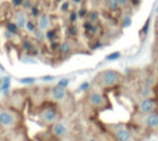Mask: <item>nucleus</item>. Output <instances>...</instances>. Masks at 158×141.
<instances>
[{"instance_id": "obj_1", "label": "nucleus", "mask_w": 158, "mask_h": 141, "mask_svg": "<svg viewBox=\"0 0 158 141\" xmlns=\"http://www.w3.org/2000/svg\"><path fill=\"white\" fill-rule=\"evenodd\" d=\"M23 125V114L21 111L8 105L0 106V130L16 131Z\"/></svg>"}, {"instance_id": "obj_2", "label": "nucleus", "mask_w": 158, "mask_h": 141, "mask_svg": "<svg viewBox=\"0 0 158 141\" xmlns=\"http://www.w3.org/2000/svg\"><path fill=\"white\" fill-rule=\"evenodd\" d=\"M37 117L41 124L46 126H50L56 122L61 121L62 114L56 103L47 101L38 106Z\"/></svg>"}, {"instance_id": "obj_3", "label": "nucleus", "mask_w": 158, "mask_h": 141, "mask_svg": "<svg viewBox=\"0 0 158 141\" xmlns=\"http://www.w3.org/2000/svg\"><path fill=\"white\" fill-rule=\"evenodd\" d=\"M123 80V76L118 70H101L97 76H95L94 82L99 87L104 90H110L115 87L121 85Z\"/></svg>"}, {"instance_id": "obj_4", "label": "nucleus", "mask_w": 158, "mask_h": 141, "mask_svg": "<svg viewBox=\"0 0 158 141\" xmlns=\"http://www.w3.org/2000/svg\"><path fill=\"white\" fill-rule=\"evenodd\" d=\"M106 128L115 141H136L132 130L125 124H108Z\"/></svg>"}, {"instance_id": "obj_5", "label": "nucleus", "mask_w": 158, "mask_h": 141, "mask_svg": "<svg viewBox=\"0 0 158 141\" xmlns=\"http://www.w3.org/2000/svg\"><path fill=\"white\" fill-rule=\"evenodd\" d=\"M133 125L139 127L145 128L148 130H157L158 129V112H153L149 114H141L135 112L132 117Z\"/></svg>"}, {"instance_id": "obj_6", "label": "nucleus", "mask_w": 158, "mask_h": 141, "mask_svg": "<svg viewBox=\"0 0 158 141\" xmlns=\"http://www.w3.org/2000/svg\"><path fill=\"white\" fill-rule=\"evenodd\" d=\"M87 103L94 111H104L110 105L108 98L100 91H91L90 93H88Z\"/></svg>"}, {"instance_id": "obj_7", "label": "nucleus", "mask_w": 158, "mask_h": 141, "mask_svg": "<svg viewBox=\"0 0 158 141\" xmlns=\"http://www.w3.org/2000/svg\"><path fill=\"white\" fill-rule=\"evenodd\" d=\"M49 132L56 140H64L69 136V126L61 119L49 126Z\"/></svg>"}, {"instance_id": "obj_8", "label": "nucleus", "mask_w": 158, "mask_h": 141, "mask_svg": "<svg viewBox=\"0 0 158 141\" xmlns=\"http://www.w3.org/2000/svg\"><path fill=\"white\" fill-rule=\"evenodd\" d=\"M158 110V101L155 98H143L138 103L136 112L141 114H149V113L157 112Z\"/></svg>"}, {"instance_id": "obj_9", "label": "nucleus", "mask_w": 158, "mask_h": 141, "mask_svg": "<svg viewBox=\"0 0 158 141\" xmlns=\"http://www.w3.org/2000/svg\"><path fill=\"white\" fill-rule=\"evenodd\" d=\"M46 97H48V101L53 102V103H60V102L65 101V99L67 98V92H66V89L53 86L47 90Z\"/></svg>"}, {"instance_id": "obj_10", "label": "nucleus", "mask_w": 158, "mask_h": 141, "mask_svg": "<svg viewBox=\"0 0 158 141\" xmlns=\"http://www.w3.org/2000/svg\"><path fill=\"white\" fill-rule=\"evenodd\" d=\"M8 103H9V104H7L8 106L22 112L23 105H24V103H25L24 96H23V93H21L20 91H14L13 93H11V95L9 96Z\"/></svg>"}, {"instance_id": "obj_11", "label": "nucleus", "mask_w": 158, "mask_h": 141, "mask_svg": "<svg viewBox=\"0 0 158 141\" xmlns=\"http://www.w3.org/2000/svg\"><path fill=\"white\" fill-rule=\"evenodd\" d=\"M28 14L25 10L23 9H16L13 13V22L18 25L19 28L22 31L25 28V25H26L27 21H28Z\"/></svg>"}, {"instance_id": "obj_12", "label": "nucleus", "mask_w": 158, "mask_h": 141, "mask_svg": "<svg viewBox=\"0 0 158 141\" xmlns=\"http://www.w3.org/2000/svg\"><path fill=\"white\" fill-rule=\"evenodd\" d=\"M21 47H22V49L28 55H33V57H34V55H37L38 53H39V51H38L36 45L34 44L31 40L27 39V38L22 39V41H21Z\"/></svg>"}, {"instance_id": "obj_13", "label": "nucleus", "mask_w": 158, "mask_h": 141, "mask_svg": "<svg viewBox=\"0 0 158 141\" xmlns=\"http://www.w3.org/2000/svg\"><path fill=\"white\" fill-rule=\"evenodd\" d=\"M37 20H38V22H37L38 29H40V31H42V32H47L48 29H50L51 21H50V16H49L48 14L41 13Z\"/></svg>"}, {"instance_id": "obj_14", "label": "nucleus", "mask_w": 158, "mask_h": 141, "mask_svg": "<svg viewBox=\"0 0 158 141\" xmlns=\"http://www.w3.org/2000/svg\"><path fill=\"white\" fill-rule=\"evenodd\" d=\"M82 28H84L85 33L87 34H92V35H97L98 31H99V25L93 24V23L86 21V22L82 24Z\"/></svg>"}, {"instance_id": "obj_15", "label": "nucleus", "mask_w": 158, "mask_h": 141, "mask_svg": "<svg viewBox=\"0 0 158 141\" xmlns=\"http://www.w3.org/2000/svg\"><path fill=\"white\" fill-rule=\"evenodd\" d=\"M72 51H73V47H72V44H70L69 41L65 40V41H63V42L60 44L59 53L61 55H64V57H65V55L69 54Z\"/></svg>"}, {"instance_id": "obj_16", "label": "nucleus", "mask_w": 158, "mask_h": 141, "mask_svg": "<svg viewBox=\"0 0 158 141\" xmlns=\"http://www.w3.org/2000/svg\"><path fill=\"white\" fill-rule=\"evenodd\" d=\"M11 86V79L9 76H5L1 78V84H0V91H2L3 93H6V96L9 95V89Z\"/></svg>"}, {"instance_id": "obj_17", "label": "nucleus", "mask_w": 158, "mask_h": 141, "mask_svg": "<svg viewBox=\"0 0 158 141\" xmlns=\"http://www.w3.org/2000/svg\"><path fill=\"white\" fill-rule=\"evenodd\" d=\"M6 29L14 36H19V34H20V32H21V29L19 28L18 25H16L13 21H8V22L6 23Z\"/></svg>"}, {"instance_id": "obj_18", "label": "nucleus", "mask_w": 158, "mask_h": 141, "mask_svg": "<svg viewBox=\"0 0 158 141\" xmlns=\"http://www.w3.org/2000/svg\"><path fill=\"white\" fill-rule=\"evenodd\" d=\"M44 36H46V40H48L49 42H51V41H53V40H56L57 32L53 28H50L47 32H44Z\"/></svg>"}, {"instance_id": "obj_19", "label": "nucleus", "mask_w": 158, "mask_h": 141, "mask_svg": "<svg viewBox=\"0 0 158 141\" xmlns=\"http://www.w3.org/2000/svg\"><path fill=\"white\" fill-rule=\"evenodd\" d=\"M37 28H38V27H37V23H36L35 21H33V20H28V21H27V23H26V25H25V28L24 29H26L27 33L34 34Z\"/></svg>"}, {"instance_id": "obj_20", "label": "nucleus", "mask_w": 158, "mask_h": 141, "mask_svg": "<svg viewBox=\"0 0 158 141\" xmlns=\"http://www.w3.org/2000/svg\"><path fill=\"white\" fill-rule=\"evenodd\" d=\"M88 21L91 23H93V24H97L98 22H99V19H100V13L98 11H95V10H93V11H90L88 13Z\"/></svg>"}, {"instance_id": "obj_21", "label": "nucleus", "mask_w": 158, "mask_h": 141, "mask_svg": "<svg viewBox=\"0 0 158 141\" xmlns=\"http://www.w3.org/2000/svg\"><path fill=\"white\" fill-rule=\"evenodd\" d=\"M34 37H35V40L37 42H44L46 40V36H44V32L40 31V29H36V32L33 34Z\"/></svg>"}, {"instance_id": "obj_22", "label": "nucleus", "mask_w": 158, "mask_h": 141, "mask_svg": "<svg viewBox=\"0 0 158 141\" xmlns=\"http://www.w3.org/2000/svg\"><path fill=\"white\" fill-rule=\"evenodd\" d=\"M107 7L110 9V11L112 12H116L120 9V7H119L118 2H117L116 0H107Z\"/></svg>"}, {"instance_id": "obj_23", "label": "nucleus", "mask_w": 158, "mask_h": 141, "mask_svg": "<svg viewBox=\"0 0 158 141\" xmlns=\"http://www.w3.org/2000/svg\"><path fill=\"white\" fill-rule=\"evenodd\" d=\"M67 34L73 38L76 37V36H78V34H79L78 27H77L75 24H70L69 26H68V28H67Z\"/></svg>"}, {"instance_id": "obj_24", "label": "nucleus", "mask_w": 158, "mask_h": 141, "mask_svg": "<svg viewBox=\"0 0 158 141\" xmlns=\"http://www.w3.org/2000/svg\"><path fill=\"white\" fill-rule=\"evenodd\" d=\"M29 14H31V18L34 19H38L40 16V14H41V12H40V9L38 6L34 5L33 7L31 8V10H29Z\"/></svg>"}, {"instance_id": "obj_25", "label": "nucleus", "mask_w": 158, "mask_h": 141, "mask_svg": "<svg viewBox=\"0 0 158 141\" xmlns=\"http://www.w3.org/2000/svg\"><path fill=\"white\" fill-rule=\"evenodd\" d=\"M149 25H151V18H148L146 21H145L144 25H143L142 28H141V35H142L143 37H145V36L147 35V33H148Z\"/></svg>"}, {"instance_id": "obj_26", "label": "nucleus", "mask_w": 158, "mask_h": 141, "mask_svg": "<svg viewBox=\"0 0 158 141\" xmlns=\"http://www.w3.org/2000/svg\"><path fill=\"white\" fill-rule=\"evenodd\" d=\"M88 9H87L86 7H80L79 8V10L77 11V15H78V18L80 19H85L88 16Z\"/></svg>"}, {"instance_id": "obj_27", "label": "nucleus", "mask_w": 158, "mask_h": 141, "mask_svg": "<svg viewBox=\"0 0 158 141\" xmlns=\"http://www.w3.org/2000/svg\"><path fill=\"white\" fill-rule=\"evenodd\" d=\"M68 85H69V79H68V78H61V79L57 82L56 86L62 89H66L68 87Z\"/></svg>"}, {"instance_id": "obj_28", "label": "nucleus", "mask_w": 158, "mask_h": 141, "mask_svg": "<svg viewBox=\"0 0 158 141\" xmlns=\"http://www.w3.org/2000/svg\"><path fill=\"white\" fill-rule=\"evenodd\" d=\"M121 53L119 51H115V52H112L106 57V60L107 61H115V60H118L120 58Z\"/></svg>"}, {"instance_id": "obj_29", "label": "nucleus", "mask_w": 158, "mask_h": 141, "mask_svg": "<svg viewBox=\"0 0 158 141\" xmlns=\"http://www.w3.org/2000/svg\"><path fill=\"white\" fill-rule=\"evenodd\" d=\"M131 23H132V19H131V16L129 15V14H126V15H123V26L125 27H129L130 25H131Z\"/></svg>"}, {"instance_id": "obj_30", "label": "nucleus", "mask_w": 158, "mask_h": 141, "mask_svg": "<svg viewBox=\"0 0 158 141\" xmlns=\"http://www.w3.org/2000/svg\"><path fill=\"white\" fill-rule=\"evenodd\" d=\"M78 20V15H77V12L76 11H70L69 12V16H68V21H69L70 24H75Z\"/></svg>"}, {"instance_id": "obj_31", "label": "nucleus", "mask_w": 158, "mask_h": 141, "mask_svg": "<svg viewBox=\"0 0 158 141\" xmlns=\"http://www.w3.org/2000/svg\"><path fill=\"white\" fill-rule=\"evenodd\" d=\"M35 82H36V79L33 77H25V78H21L20 79V83L23 85H33Z\"/></svg>"}, {"instance_id": "obj_32", "label": "nucleus", "mask_w": 158, "mask_h": 141, "mask_svg": "<svg viewBox=\"0 0 158 141\" xmlns=\"http://www.w3.org/2000/svg\"><path fill=\"white\" fill-rule=\"evenodd\" d=\"M60 44L61 42L57 41V40H53V41L50 42V45H49V47H50V50L51 51H59V48H60Z\"/></svg>"}, {"instance_id": "obj_33", "label": "nucleus", "mask_w": 158, "mask_h": 141, "mask_svg": "<svg viewBox=\"0 0 158 141\" xmlns=\"http://www.w3.org/2000/svg\"><path fill=\"white\" fill-rule=\"evenodd\" d=\"M33 1L31 0H24L23 1V5H22V8H23V10H25V11H27V10H31V8L33 7Z\"/></svg>"}, {"instance_id": "obj_34", "label": "nucleus", "mask_w": 158, "mask_h": 141, "mask_svg": "<svg viewBox=\"0 0 158 141\" xmlns=\"http://www.w3.org/2000/svg\"><path fill=\"white\" fill-rule=\"evenodd\" d=\"M90 87H91L90 83L85 82V83H82L80 86H79V90H80V91H88L89 89H90Z\"/></svg>"}, {"instance_id": "obj_35", "label": "nucleus", "mask_w": 158, "mask_h": 141, "mask_svg": "<svg viewBox=\"0 0 158 141\" xmlns=\"http://www.w3.org/2000/svg\"><path fill=\"white\" fill-rule=\"evenodd\" d=\"M116 1L118 2V5L120 8H128L130 5H131L129 0H116Z\"/></svg>"}, {"instance_id": "obj_36", "label": "nucleus", "mask_w": 158, "mask_h": 141, "mask_svg": "<svg viewBox=\"0 0 158 141\" xmlns=\"http://www.w3.org/2000/svg\"><path fill=\"white\" fill-rule=\"evenodd\" d=\"M69 7H70L69 1H64V2L61 5V11L62 12H67L68 10H69Z\"/></svg>"}, {"instance_id": "obj_37", "label": "nucleus", "mask_w": 158, "mask_h": 141, "mask_svg": "<svg viewBox=\"0 0 158 141\" xmlns=\"http://www.w3.org/2000/svg\"><path fill=\"white\" fill-rule=\"evenodd\" d=\"M23 1H24V0H11L12 5H13V7H15V8H20V7H22Z\"/></svg>"}, {"instance_id": "obj_38", "label": "nucleus", "mask_w": 158, "mask_h": 141, "mask_svg": "<svg viewBox=\"0 0 158 141\" xmlns=\"http://www.w3.org/2000/svg\"><path fill=\"white\" fill-rule=\"evenodd\" d=\"M54 79V77H53L52 75H48V76H44V77H42V80H46V82H49V80H53Z\"/></svg>"}, {"instance_id": "obj_39", "label": "nucleus", "mask_w": 158, "mask_h": 141, "mask_svg": "<svg viewBox=\"0 0 158 141\" xmlns=\"http://www.w3.org/2000/svg\"><path fill=\"white\" fill-rule=\"evenodd\" d=\"M102 47V44L100 41H95V44H94V46L92 47L93 49H98V48H101Z\"/></svg>"}, {"instance_id": "obj_40", "label": "nucleus", "mask_w": 158, "mask_h": 141, "mask_svg": "<svg viewBox=\"0 0 158 141\" xmlns=\"http://www.w3.org/2000/svg\"><path fill=\"white\" fill-rule=\"evenodd\" d=\"M73 2H74L75 5H79V3L82 2V0H73Z\"/></svg>"}, {"instance_id": "obj_41", "label": "nucleus", "mask_w": 158, "mask_h": 141, "mask_svg": "<svg viewBox=\"0 0 158 141\" xmlns=\"http://www.w3.org/2000/svg\"><path fill=\"white\" fill-rule=\"evenodd\" d=\"M20 141H31V139H29V138H27V137H24V138L21 139Z\"/></svg>"}, {"instance_id": "obj_42", "label": "nucleus", "mask_w": 158, "mask_h": 141, "mask_svg": "<svg viewBox=\"0 0 158 141\" xmlns=\"http://www.w3.org/2000/svg\"><path fill=\"white\" fill-rule=\"evenodd\" d=\"M90 141H95L94 139H90Z\"/></svg>"}, {"instance_id": "obj_43", "label": "nucleus", "mask_w": 158, "mask_h": 141, "mask_svg": "<svg viewBox=\"0 0 158 141\" xmlns=\"http://www.w3.org/2000/svg\"><path fill=\"white\" fill-rule=\"evenodd\" d=\"M152 141H155V140H152Z\"/></svg>"}]
</instances>
